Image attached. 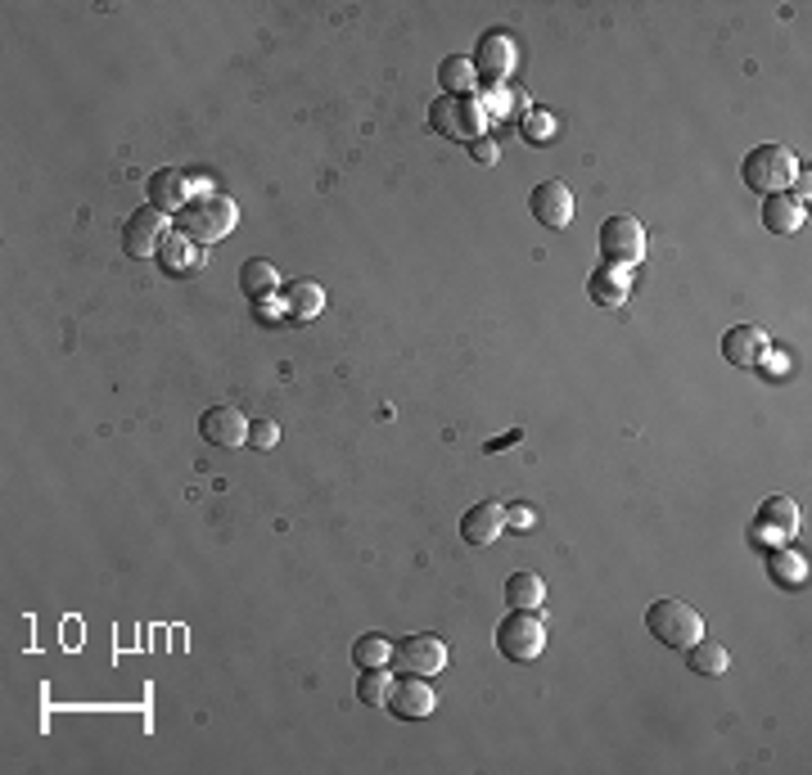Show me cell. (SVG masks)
I'll return each mask as SVG.
<instances>
[{"label":"cell","mask_w":812,"mask_h":775,"mask_svg":"<svg viewBox=\"0 0 812 775\" xmlns=\"http://www.w3.org/2000/svg\"><path fill=\"white\" fill-rule=\"evenodd\" d=\"M740 172H744V185L768 198V194H785V185H794L799 163L785 145H759V150L744 154Z\"/></svg>","instance_id":"obj_4"},{"label":"cell","mask_w":812,"mask_h":775,"mask_svg":"<svg viewBox=\"0 0 812 775\" xmlns=\"http://www.w3.org/2000/svg\"><path fill=\"white\" fill-rule=\"evenodd\" d=\"M393 663L406 676H434L447 667V645H443V636H429V631L425 636H406L393 645Z\"/></svg>","instance_id":"obj_9"},{"label":"cell","mask_w":812,"mask_h":775,"mask_svg":"<svg viewBox=\"0 0 812 775\" xmlns=\"http://www.w3.org/2000/svg\"><path fill=\"white\" fill-rule=\"evenodd\" d=\"M388 690H393V676L384 667H362V681H357V698L366 708H384L388 703Z\"/></svg>","instance_id":"obj_26"},{"label":"cell","mask_w":812,"mask_h":775,"mask_svg":"<svg viewBox=\"0 0 812 775\" xmlns=\"http://www.w3.org/2000/svg\"><path fill=\"white\" fill-rule=\"evenodd\" d=\"M199 434H203V442H213L222 451L226 447H244L248 442V419L235 406H213V410H203Z\"/></svg>","instance_id":"obj_13"},{"label":"cell","mask_w":812,"mask_h":775,"mask_svg":"<svg viewBox=\"0 0 812 775\" xmlns=\"http://www.w3.org/2000/svg\"><path fill=\"white\" fill-rule=\"evenodd\" d=\"M803 222H808L803 198H794V194H768L763 198V226L772 235H794V231H803Z\"/></svg>","instance_id":"obj_17"},{"label":"cell","mask_w":812,"mask_h":775,"mask_svg":"<svg viewBox=\"0 0 812 775\" xmlns=\"http://www.w3.org/2000/svg\"><path fill=\"white\" fill-rule=\"evenodd\" d=\"M519 438H524V434H519V429H510V434H501V438H493V442H488V451H506V447H515V442H519Z\"/></svg>","instance_id":"obj_32"},{"label":"cell","mask_w":812,"mask_h":775,"mask_svg":"<svg viewBox=\"0 0 812 775\" xmlns=\"http://www.w3.org/2000/svg\"><path fill=\"white\" fill-rule=\"evenodd\" d=\"M384 708H388L393 717H402V722H420V717L434 713V685H429L425 676H406V672H402V681H393V690H388V703H384Z\"/></svg>","instance_id":"obj_11"},{"label":"cell","mask_w":812,"mask_h":775,"mask_svg":"<svg viewBox=\"0 0 812 775\" xmlns=\"http://www.w3.org/2000/svg\"><path fill=\"white\" fill-rule=\"evenodd\" d=\"M759 537L768 532V537H781V541H790L794 532H799V510H794V501L790 497H768V506L759 510V528H754Z\"/></svg>","instance_id":"obj_20"},{"label":"cell","mask_w":812,"mask_h":775,"mask_svg":"<svg viewBox=\"0 0 812 775\" xmlns=\"http://www.w3.org/2000/svg\"><path fill=\"white\" fill-rule=\"evenodd\" d=\"M248 442L257 451H271V447L281 442V425H276V419H257V425H248Z\"/></svg>","instance_id":"obj_29"},{"label":"cell","mask_w":812,"mask_h":775,"mask_svg":"<svg viewBox=\"0 0 812 775\" xmlns=\"http://www.w3.org/2000/svg\"><path fill=\"white\" fill-rule=\"evenodd\" d=\"M240 289L253 298V303H262V298H271L281 289V271L271 266L266 257H248L244 266H240Z\"/></svg>","instance_id":"obj_21"},{"label":"cell","mask_w":812,"mask_h":775,"mask_svg":"<svg viewBox=\"0 0 812 775\" xmlns=\"http://www.w3.org/2000/svg\"><path fill=\"white\" fill-rule=\"evenodd\" d=\"M469 159H474V163H484V167H493V163L501 159V150H497V140H493V135H484V140H474V145H469Z\"/></svg>","instance_id":"obj_30"},{"label":"cell","mask_w":812,"mask_h":775,"mask_svg":"<svg viewBox=\"0 0 812 775\" xmlns=\"http://www.w3.org/2000/svg\"><path fill=\"white\" fill-rule=\"evenodd\" d=\"M168 213L159 207H135V213L122 222V248L126 257H154L168 244Z\"/></svg>","instance_id":"obj_8"},{"label":"cell","mask_w":812,"mask_h":775,"mask_svg":"<svg viewBox=\"0 0 812 775\" xmlns=\"http://www.w3.org/2000/svg\"><path fill=\"white\" fill-rule=\"evenodd\" d=\"M393 659V645L384 641V636H362L357 645H353V663L357 667H384Z\"/></svg>","instance_id":"obj_27"},{"label":"cell","mask_w":812,"mask_h":775,"mask_svg":"<svg viewBox=\"0 0 812 775\" xmlns=\"http://www.w3.org/2000/svg\"><path fill=\"white\" fill-rule=\"evenodd\" d=\"M488 118H510V113H528V91L524 86H510V82H501V86H488Z\"/></svg>","instance_id":"obj_25"},{"label":"cell","mask_w":812,"mask_h":775,"mask_svg":"<svg viewBox=\"0 0 812 775\" xmlns=\"http://www.w3.org/2000/svg\"><path fill=\"white\" fill-rule=\"evenodd\" d=\"M240 222V207L231 194H217V190H199L181 213H176V231L190 235L194 244H217L235 231Z\"/></svg>","instance_id":"obj_1"},{"label":"cell","mask_w":812,"mask_h":775,"mask_svg":"<svg viewBox=\"0 0 812 775\" xmlns=\"http://www.w3.org/2000/svg\"><path fill=\"white\" fill-rule=\"evenodd\" d=\"M528 207H532V217L547 226V231H565L569 222H574V190L565 185V181H541L532 194H528Z\"/></svg>","instance_id":"obj_10"},{"label":"cell","mask_w":812,"mask_h":775,"mask_svg":"<svg viewBox=\"0 0 812 775\" xmlns=\"http://www.w3.org/2000/svg\"><path fill=\"white\" fill-rule=\"evenodd\" d=\"M506 523H515V528H528V523H532V510H510V514H506Z\"/></svg>","instance_id":"obj_33"},{"label":"cell","mask_w":812,"mask_h":775,"mask_svg":"<svg viewBox=\"0 0 812 775\" xmlns=\"http://www.w3.org/2000/svg\"><path fill=\"white\" fill-rule=\"evenodd\" d=\"M429 126L447 140H460V145H474V140L488 135V109L474 95H438L429 104Z\"/></svg>","instance_id":"obj_2"},{"label":"cell","mask_w":812,"mask_h":775,"mask_svg":"<svg viewBox=\"0 0 812 775\" xmlns=\"http://www.w3.org/2000/svg\"><path fill=\"white\" fill-rule=\"evenodd\" d=\"M600 253L615 266H637L646 257V226L632 213H615L600 226Z\"/></svg>","instance_id":"obj_6"},{"label":"cell","mask_w":812,"mask_h":775,"mask_svg":"<svg viewBox=\"0 0 812 775\" xmlns=\"http://www.w3.org/2000/svg\"><path fill=\"white\" fill-rule=\"evenodd\" d=\"M281 298L294 320H316L325 312V289L316 279H290V285H281Z\"/></svg>","instance_id":"obj_18"},{"label":"cell","mask_w":812,"mask_h":775,"mask_svg":"<svg viewBox=\"0 0 812 775\" xmlns=\"http://www.w3.org/2000/svg\"><path fill=\"white\" fill-rule=\"evenodd\" d=\"M556 131H560V122L551 113H541V109H528L524 113V135L532 140V145H551Z\"/></svg>","instance_id":"obj_28"},{"label":"cell","mask_w":812,"mask_h":775,"mask_svg":"<svg viewBox=\"0 0 812 775\" xmlns=\"http://www.w3.org/2000/svg\"><path fill=\"white\" fill-rule=\"evenodd\" d=\"M515 63H519V45H515V37H506L501 28H493V32H484V37H479V54H474V73H479V82H484V86H501V82L515 73Z\"/></svg>","instance_id":"obj_7"},{"label":"cell","mask_w":812,"mask_h":775,"mask_svg":"<svg viewBox=\"0 0 812 775\" xmlns=\"http://www.w3.org/2000/svg\"><path fill=\"white\" fill-rule=\"evenodd\" d=\"M587 294H591L596 307H623L628 294H632V275H628V266L600 262V266L587 275Z\"/></svg>","instance_id":"obj_15"},{"label":"cell","mask_w":812,"mask_h":775,"mask_svg":"<svg viewBox=\"0 0 812 775\" xmlns=\"http://www.w3.org/2000/svg\"><path fill=\"white\" fill-rule=\"evenodd\" d=\"M438 82H443V91H447V95H469L474 86H479V73H474V59H465V54L443 59Z\"/></svg>","instance_id":"obj_22"},{"label":"cell","mask_w":812,"mask_h":775,"mask_svg":"<svg viewBox=\"0 0 812 775\" xmlns=\"http://www.w3.org/2000/svg\"><path fill=\"white\" fill-rule=\"evenodd\" d=\"M194 198V176L181 167H163L150 176V207L159 213H181V207Z\"/></svg>","instance_id":"obj_14"},{"label":"cell","mask_w":812,"mask_h":775,"mask_svg":"<svg viewBox=\"0 0 812 775\" xmlns=\"http://www.w3.org/2000/svg\"><path fill=\"white\" fill-rule=\"evenodd\" d=\"M199 262H203V244H194L190 235H168V244L159 248V266L168 271V275H190V271H199Z\"/></svg>","instance_id":"obj_19"},{"label":"cell","mask_w":812,"mask_h":775,"mask_svg":"<svg viewBox=\"0 0 812 775\" xmlns=\"http://www.w3.org/2000/svg\"><path fill=\"white\" fill-rule=\"evenodd\" d=\"M777 578H781V582H803V559L777 554Z\"/></svg>","instance_id":"obj_31"},{"label":"cell","mask_w":812,"mask_h":775,"mask_svg":"<svg viewBox=\"0 0 812 775\" xmlns=\"http://www.w3.org/2000/svg\"><path fill=\"white\" fill-rule=\"evenodd\" d=\"M501 532H506V510H501L497 501L469 506L465 519H460V537H465L469 545H493Z\"/></svg>","instance_id":"obj_16"},{"label":"cell","mask_w":812,"mask_h":775,"mask_svg":"<svg viewBox=\"0 0 812 775\" xmlns=\"http://www.w3.org/2000/svg\"><path fill=\"white\" fill-rule=\"evenodd\" d=\"M687 663H691L696 676H722V672L731 667V654H727L718 641H704V636H700V641L687 650Z\"/></svg>","instance_id":"obj_23"},{"label":"cell","mask_w":812,"mask_h":775,"mask_svg":"<svg viewBox=\"0 0 812 775\" xmlns=\"http://www.w3.org/2000/svg\"><path fill=\"white\" fill-rule=\"evenodd\" d=\"M497 650L510 663H532L547 650V622L537 618V609H510L497 626Z\"/></svg>","instance_id":"obj_5"},{"label":"cell","mask_w":812,"mask_h":775,"mask_svg":"<svg viewBox=\"0 0 812 775\" xmlns=\"http://www.w3.org/2000/svg\"><path fill=\"white\" fill-rule=\"evenodd\" d=\"M768 351H772V338H768V329H759V325H735V329L722 334V357H727L731 366L754 370V366L768 361Z\"/></svg>","instance_id":"obj_12"},{"label":"cell","mask_w":812,"mask_h":775,"mask_svg":"<svg viewBox=\"0 0 812 775\" xmlns=\"http://www.w3.org/2000/svg\"><path fill=\"white\" fill-rule=\"evenodd\" d=\"M541 600H547V582H541L537 573H515L506 582V604L510 609H541Z\"/></svg>","instance_id":"obj_24"},{"label":"cell","mask_w":812,"mask_h":775,"mask_svg":"<svg viewBox=\"0 0 812 775\" xmlns=\"http://www.w3.org/2000/svg\"><path fill=\"white\" fill-rule=\"evenodd\" d=\"M646 626H650V636L663 641L668 650H691L704 636V618L682 600H654L646 609Z\"/></svg>","instance_id":"obj_3"}]
</instances>
